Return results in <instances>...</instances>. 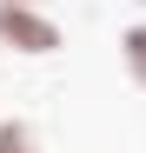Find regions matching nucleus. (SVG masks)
<instances>
[{
    "label": "nucleus",
    "mask_w": 146,
    "mask_h": 153,
    "mask_svg": "<svg viewBox=\"0 0 146 153\" xmlns=\"http://www.w3.org/2000/svg\"><path fill=\"white\" fill-rule=\"evenodd\" d=\"M0 47H13V53H53L60 27L33 7V0H0Z\"/></svg>",
    "instance_id": "1"
},
{
    "label": "nucleus",
    "mask_w": 146,
    "mask_h": 153,
    "mask_svg": "<svg viewBox=\"0 0 146 153\" xmlns=\"http://www.w3.org/2000/svg\"><path fill=\"white\" fill-rule=\"evenodd\" d=\"M0 153H40L33 126H27V120H0Z\"/></svg>",
    "instance_id": "2"
},
{
    "label": "nucleus",
    "mask_w": 146,
    "mask_h": 153,
    "mask_svg": "<svg viewBox=\"0 0 146 153\" xmlns=\"http://www.w3.org/2000/svg\"><path fill=\"white\" fill-rule=\"evenodd\" d=\"M119 53H126V73L146 87V27H126V40H119Z\"/></svg>",
    "instance_id": "3"
}]
</instances>
